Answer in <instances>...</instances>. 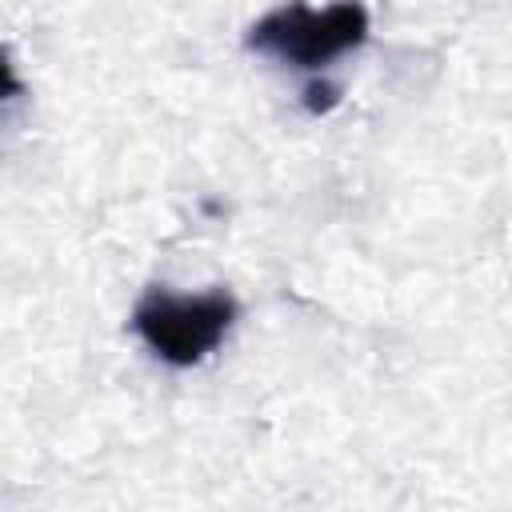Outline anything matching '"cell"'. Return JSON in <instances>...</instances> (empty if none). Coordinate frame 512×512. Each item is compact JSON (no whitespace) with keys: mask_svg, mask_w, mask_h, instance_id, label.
<instances>
[{"mask_svg":"<svg viewBox=\"0 0 512 512\" xmlns=\"http://www.w3.org/2000/svg\"><path fill=\"white\" fill-rule=\"evenodd\" d=\"M336 104V88L332 84H312L308 88V112H328Z\"/></svg>","mask_w":512,"mask_h":512,"instance_id":"obj_3","label":"cell"},{"mask_svg":"<svg viewBox=\"0 0 512 512\" xmlns=\"http://www.w3.org/2000/svg\"><path fill=\"white\" fill-rule=\"evenodd\" d=\"M240 304L224 288H208L196 296H180L168 288H148L132 308V332L148 344V352L172 368H192L208 352L220 348L236 320Z\"/></svg>","mask_w":512,"mask_h":512,"instance_id":"obj_2","label":"cell"},{"mask_svg":"<svg viewBox=\"0 0 512 512\" xmlns=\"http://www.w3.org/2000/svg\"><path fill=\"white\" fill-rule=\"evenodd\" d=\"M364 40H368V8L360 0H336L328 8H308L292 0L264 12L244 36L252 52L304 72L332 64L336 56L360 48Z\"/></svg>","mask_w":512,"mask_h":512,"instance_id":"obj_1","label":"cell"}]
</instances>
